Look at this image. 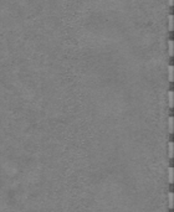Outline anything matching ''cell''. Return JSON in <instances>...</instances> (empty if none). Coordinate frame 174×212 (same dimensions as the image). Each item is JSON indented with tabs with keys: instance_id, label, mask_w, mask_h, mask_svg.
<instances>
[{
	"instance_id": "277c9868",
	"label": "cell",
	"mask_w": 174,
	"mask_h": 212,
	"mask_svg": "<svg viewBox=\"0 0 174 212\" xmlns=\"http://www.w3.org/2000/svg\"><path fill=\"white\" fill-rule=\"evenodd\" d=\"M168 30H169V31L173 30V16H172V15L168 16Z\"/></svg>"
},
{
	"instance_id": "9c48e42d",
	"label": "cell",
	"mask_w": 174,
	"mask_h": 212,
	"mask_svg": "<svg viewBox=\"0 0 174 212\" xmlns=\"http://www.w3.org/2000/svg\"><path fill=\"white\" fill-rule=\"evenodd\" d=\"M168 5H169V6L173 5V0H168Z\"/></svg>"
},
{
	"instance_id": "ba28073f",
	"label": "cell",
	"mask_w": 174,
	"mask_h": 212,
	"mask_svg": "<svg viewBox=\"0 0 174 212\" xmlns=\"http://www.w3.org/2000/svg\"><path fill=\"white\" fill-rule=\"evenodd\" d=\"M168 150H169L168 156H169V158H173V141L169 143V145H168Z\"/></svg>"
},
{
	"instance_id": "8992f818",
	"label": "cell",
	"mask_w": 174,
	"mask_h": 212,
	"mask_svg": "<svg viewBox=\"0 0 174 212\" xmlns=\"http://www.w3.org/2000/svg\"><path fill=\"white\" fill-rule=\"evenodd\" d=\"M168 200H169V202H168L169 208H173V192H169V194H168Z\"/></svg>"
},
{
	"instance_id": "3957f363",
	"label": "cell",
	"mask_w": 174,
	"mask_h": 212,
	"mask_svg": "<svg viewBox=\"0 0 174 212\" xmlns=\"http://www.w3.org/2000/svg\"><path fill=\"white\" fill-rule=\"evenodd\" d=\"M168 79L170 82H173V66L168 67Z\"/></svg>"
},
{
	"instance_id": "7a4b0ae2",
	"label": "cell",
	"mask_w": 174,
	"mask_h": 212,
	"mask_svg": "<svg viewBox=\"0 0 174 212\" xmlns=\"http://www.w3.org/2000/svg\"><path fill=\"white\" fill-rule=\"evenodd\" d=\"M168 181L169 184H173V167L168 169Z\"/></svg>"
},
{
	"instance_id": "52a82bcc",
	"label": "cell",
	"mask_w": 174,
	"mask_h": 212,
	"mask_svg": "<svg viewBox=\"0 0 174 212\" xmlns=\"http://www.w3.org/2000/svg\"><path fill=\"white\" fill-rule=\"evenodd\" d=\"M168 53L169 56H173V41H168Z\"/></svg>"
},
{
	"instance_id": "6da1fadb",
	"label": "cell",
	"mask_w": 174,
	"mask_h": 212,
	"mask_svg": "<svg viewBox=\"0 0 174 212\" xmlns=\"http://www.w3.org/2000/svg\"><path fill=\"white\" fill-rule=\"evenodd\" d=\"M168 106L170 108H173V92L172 91L168 92Z\"/></svg>"
},
{
	"instance_id": "5b68a950",
	"label": "cell",
	"mask_w": 174,
	"mask_h": 212,
	"mask_svg": "<svg viewBox=\"0 0 174 212\" xmlns=\"http://www.w3.org/2000/svg\"><path fill=\"white\" fill-rule=\"evenodd\" d=\"M168 128H169V133H173V117H169L168 119Z\"/></svg>"
}]
</instances>
